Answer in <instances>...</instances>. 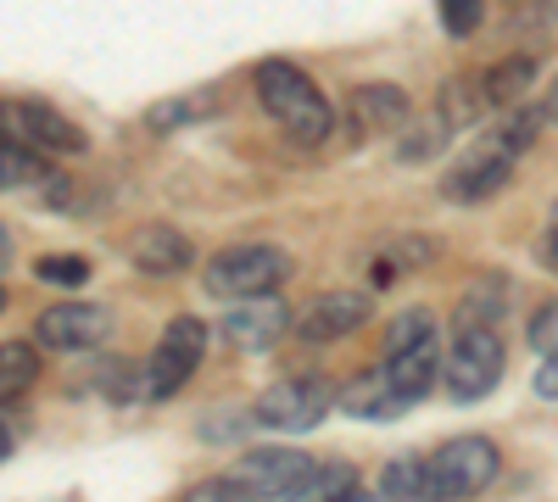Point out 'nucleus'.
<instances>
[{
	"label": "nucleus",
	"instance_id": "f257e3e1",
	"mask_svg": "<svg viewBox=\"0 0 558 502\" xmlns=\"http://www.w3.org/2000/svg\"><path fill=\"white\" fill-rule=\"evenodd\" d=\"M252 84H257V101L263 112L291 134L296 146H324L336 134V107L324 101V89L286 57H268L252 68Z\"/></svg>",
	"mask_w": 558,
	"mask_h": 502
},
{
	"label": "nucleus",
	"instance_id": "f03ea898",
	"mask_svg": "<svg viewBox=\"0 0 558 502\" xmlns=\"http://www.w3.org/2000/svg\"><path fill=\"white\" fill-rule=\"evenodd\" d=\"M497 469H502V458L486 436H452L425 458V497L430 502H463V497L486 491L497 480Z\"/></svg>",
	"mask_w": 558,
	"mask_h": 502
},
{
	"label": "nucleus",
	"instance_id": "7ed1b4c3",
	"mask_svg": "<svg viewBox=\"0 0 558 502\" xmlns=\"http://www.w3.org/2000/svg\"><path fill=\"white\" fill-rule=\"evenodd\" d=\"M502 335L492 325H458L452 341H447V357H441V375H447V396L452 402H481L497 391L502 380Z\"/></svg>",
	"mask_w": 558,
	"mask_h": 502
},
{
	"label": "nucleus",
	"instance_id": "20e7f679",
	"mask_svg": "<svg viewBox=\"0 0 558 502\" xmlns=\"http://www.w3.org/2000/svg\"><path fill=\"white\" fill-rule=\"evenodd\" d=\"M291 280V257L279 246H229L202 268V285L218 302H246V296H268Z\"/></svg>",
	"mask_w": 558,
	"mask_h": 502
},
{
	"label": "nucleus",
	"instance_id": "39448f33",
	"mask_svg": "<svg viewBox=\"0 0 558 502\" xmlns=\"http://www.w3.org/2000/svg\"><path fill=\"white\" fill-rule=\"evenodd\" d=\"M0 134L39 157H84L89 151V134L45 101H0Z\"/></svg>",
	"mask_w": 558,
	"mask_h": 502
},
{
	"label": "nucleus",
	"instance_id": "423d86ee",
	"mask_svg": "<svg viewBox=\"0 0 558 502\" xmlns=\"http://www.w3.org/2000/svg\"><path fill=\"white\" fill-rule=\"evenodd\" d=\"M336 402H341V391L324 380V375H296V380H279V385L263 391V402H257V425L302 436V430L324 425V414H330Z\"/></svg>",
	"mask_w": 558,
	"mask_h": 502
},
{
	"label": "nucleus",
	"instance_id": "0eeeda50",
	"mask_svg": "<svg viewBox=\"0 0 558 502\" xmlns=\"http://www.w3.org/2000/svg\"><path fill=\"white\" fill-rule=\"evenodd\" d=\"M202 357H207V325H202V318H191V313H179L173 325L162 330L151 363H146V396L151 402H168L184 380L202 369Z\"/></svg>",
	"mask_w": 558,
	"mask_h": 502
},
{
	"label": "nucleus",
	"instance_id": "6e6552de",
	"mask_svg": "<svg viewBox=\"0 0 558 502\" xmlns=\"http://www.w3.org/2000/svg\"><path fill=\"white\" fill-rule=\"evenodd\" d=\"M514 162H520V151L508 146L502 134H486V140H481L475 151H463V157L447 168L441 196H447V201H458V207H475V201H486V196H497V191L508 185Z\"/></svg>",
	"mask_w": 558,
	"mask_h": 502
},
{
	"label": "nucleus",
	"instance_id": "1a4fd4ad",
	"mask_svg": "<svg viewBox=\"0 0 558 502\" xmlns=\"http://www.w3.org/2000/svg\"><path fill=\"white\" fill-rule=\"evenodd\" d=\"M229 475H235L257 502H286L313 475V458H307V452H296V446H257Z\"/></svg>",
	"mask_w": 558,
	"mask_h": 502
},
{
	"label": "nucleus",
	"instance_id": "9d476101",
	"mask_svg": "<svg viewBox=\"0 0 558 502\" xmlns=\"http://www.w3.org/2000/svg\"><path fill=\"white\" fill-rule=\"evenodd\" d=\"M112 318L96 302H57L34 318V346L45 352H89L96 341H107Z\"/></svg>",
	"mask_w": 558,
	"mask_h": 502
},
{
	"label": "nucleus",
	"instance_id": "9b49d317",
	"mask_svg": "<svg viewBox=\"0 0 558 502\" xmlns=\"http://www.w3.org/2000/svg\"><path fill=\"white\" fill-rule=\"evenodd\" d=\"M291 335V307L286 296H246L223 313V341L229 346H241V352H268Z\"/></svg>",
	"mask_w": 558,
	"mask_h": 502
},
{
	"label": "nucleus",
	"instance_id": "f8f14e48",
	"mask_svg": "<svg viewBox=\"0 0 558 502\" xmlns=\"http://www.w3.org/2000/svg\"><path fill=\"white\" fill-rule=\"evenodd\" d=\"M368 302L363 291H330V296H313V307L296 318V341L302 346H330V341H347L363 318H368Z\"/></svg>",
	"mask_w": 558,
	"mask_h": 502
},
{
	"label": "nucleus",
	"instance_id": "ddd939ff",
	"mask_svg": "<svg viewBox=\"0 0 558 502\" xmlns=\"http://www.w3.org/2000/svg\"><path fill=\"white\" fill-rule=\"evenodd\" d=\"M408 123H413V101L397 84H357L347 96L352 140H368V134H386V128H408Z\"/></svg>",
	"mask_w": 558,
	"mask_h": 502
},
{
	"label": "nucleus",
	"instance_id": "4468645a",
	"mask_svg": "<svg viewBox=\"0 0 558 502\" xmlns=\"http://www.w3.org/2000/svg\"><path fill=\"white\" fill-rule=\"evenodd\" d=\"M196 257V246L184 241L173 223H140V230L129 235V262L140 273H157V280H168V273H184Z\"/></svg>",
	"mask_w": 558,
	"mask_h": 502
},
{
	"label": "nucleus",
	"instance_id": "2eb2a0df",
	"mask_svg": "<svg viewBox=\"0 0 558 502\" xmlns=\"http://www.w3.org/2000/svg\"><path fill=\"white\" fill-rule=\"evenodd\" d=\"M386 380L402 391V402L413 407V402H425L430 396V385L441 380V341L430 335V341H418V346H408V352H386Z\"/></svg>",
	"mask_w": 558,
	"mask_h": 502
},
{
	"label": "nucleus",
	"instance_id": "dca6fc26",
	"mask_svg": "<svg viewBox=\"0 0 558 502\" xmlns=\"http://www.w3.org/2000/svg\"><path fill=\"white\" fill-rule=\"evenodd\" d=\"M341 407L352 419H402L408 414V402H402V391L386 380V369H368V375H357L352 385H341Z\"/></svg>",
	"mask_w": 558,
	"mask_h": 502
},
{
	"label": "nucleus",
	"instance_id": "f3484780",
	"mask_svg": "<svg viewBox=\"0 0 558 502\" xmlns=\"http://www.w3.org/2000/svg\"><path fill=\"white\" fill-rule=\"evenodd\" d=\"M218 112V89H191V96H168V101H151L146 107V128L157 134H173V128H191L202 118Z\"/></svg>",
	"mask_w": 558,
	"mask_h": 502
},
{
	"label": "nucleus",
	"instance_id": "a211bd4d",
	"mask_svg": "<svg viewBox=\"0 0 558 502\" xmlns=\"http://www.w3.org/2000/svg\"><path fill=\"white\" fill-rule=\"evenodd\" d=\"M531 78H536V62L531 57H502L497 68L481 73V96H486V107H514L525 89H531Z\"/></svg>",
	"mask_w": 558,
	"mask_h": 502
},
{
	"label": "nucleus",
	"instance_id": "6ab92c4d",
	"mask_svg": "<svg viewBox=\"0 0 558 502\" xmlns=\"http://www.w3.org/2000/svg\"><path fill=\"white\" fill-rule=\"evenodd\" d=\"M34 380H39V346L34 341H0V402L28 396Z\"/></svg>",
	"mask_w": 558,
	"mask_h": 502
},
{
	"label": "nucleus",
	"instance_id": "aec40b11",
	"mask_svg": "<svg viewBox=\"0 0 558 502\" xmlns=\"http://www.w3.org/2000/svg\"><path fill=\"white\" fill-rule=\"evenodd\" d=\"M502 313H508V285H502V280H481V285L463 291L452 325H492V330H497Z\"/></svg>",
	"mask_w": 558,
	"mask_h": 502
},
{
	"label": "nucleus",
	"instance_id": "412c9836",
	"mask_svg": "<svg viewBox=\"0 0 558 502\" xmlns=\"http://www.w3.org/2000/svg\"><path fill=\"white\" fill-rule=\"evenodd\" d=\"M481 112H486L481 78H475V84H470V78H452V84H441V96H436V118H441L447 128L470 123V118H481Z\"/></svg>",
	"mask_w": 558,
	"mask_h": 502
},
{
	"label": "nucleus",
	"instance_id": "4be33fe9",
	"mask_svg": "<svg viewBox=\"0 0 558 502\" xmlns=\"http://www.w3.org/2000/svg\"><path fill=\"white\" fill-rule=\"evenodd\" d=\"M34 179H45V157L7 140L0 134V191H17V185H34Z\"/></svg>",
	"mask_w": 558,
	"mask_h": 502
},
{
	"label": "nucleus",
	"instance_id": "5701e85b",
	"mask_svg": "<svg viewBox=\"0 0 558 502\" xmlns=\"http://www.w3.org/2000/svg\"><path fill=\"white\" fill-rule=\"evenodd\" d=\"M380 491L391 502H430L425 497V458H391L380 475Z\"/></svg>",
	"mask_w": 558,
	"mask_h": 502
},
{
	"label": "nucleus",
	"instance_id": "b1692460",
	"mask_svg": "<svg viewBox=\"0 0 558 502\" xmlns=\"http://www.w3.org/2000/svg\"><path fill=\"white\" fill-rule=\"evenodd\" d=\"M352 491V469L347 464H324V469H313L286 502H336V497H347Z\"/></svg>",
	"mask_w": 558,
	"mask_h": 502
},
{
	"label": "nucleus",
	"instance_id": "393cba45",
	"mask_svg": "<svg viewBox=\"0 0 558 502\" xmlns=\"http://www.w3.org/2000/svg\"><path fill=\"white\" fill-rule=\"evenodd\" d=\"M430 335H436V318H430L425 307H408V313H397V318H391V330H386V352H408V346L430 341Z\"/></svg>",
	"mask_w": 558,
	"mask_h": 502
},
{
	"label": "nucleus",
	"instance_id": "a878e982",
	"mask_svg": "<svg viewBox=\"0 0 558 502\" xmlns=\"http://www.w3.org/2000/svg\"><path fill=\"white\" fill-rule=\"evenodd\" d=\"M436 12H441V28L452 39H470L481 28V12H486V0H436Z\"/></svg>",
	"mask_w": 558,
	"mask_h": 502
},
{
	"label": "nucleus",
	"instance_id": "bb28decb",
	"mask_svg": "<svg viewBox=\"0 0 558 502\" xmlns=\"http://www.w3.org/2000/svg\"><path fill=\"white\" fill-rule=\"evenodd\" d=\"M34 273H39L45 285H84L89 280V262L84 257H39Z\"/></svg>",
	"mask_w": 558,
	"mask_h": 502
},
{
	"label": "nucleus",
	"instance_id": "cd10ccee",
	"mask_svg": "<svg viewBox=\"0 0 558 502\" xmlns=\"http://www.w3.org/2000/svg\"><path fill=\"white\" fill-rule=\"evenodd\" d=\"M179 502H257V497H252L235 475H223V480H202V486H191Z\"/></svg>",
	"mask_w": 558,
	"mask_h": 502
},
{
	"label": "nucleus",
	"instance_id": "c85d7f7f",
	"mask_svg": "<svg viewBox=\"0 0 558 502\" xmlns=\"http://www.w3.org/2000/svg\"><path fill=\"white\" fill-rule=\"evenodd\" d=\"M531 352H536L542 363L558 357V302L536 307V318H531Z\"/></svg>",
	"mask_w": 558,
	"mask_h": 502
},
{
	"label": "nucleus",
	"instance_id": "c756f323",
	"mask_svg": "<svg viewBox=\"0 0 558 502\" xmlns=\"http://www.w3.org/2000/svg\"><path fill=\"white\" fill-rule=\"evenodd\" d=\"M241 436H246V414H223V419L207 414V419H202V441H213V446H218V441H241Z\"/></svg>",
	"mask_w": 558,
	"mask_h": 502
},
{
	"label": "nucleus",
	"instance_id": "7c9ffc66",
	"mask_svg": "<svg viewBox=\"0 0 558 502\" xmlns=\"http://www.w3.org/2000/svg\"><path fill=\"white\" fill-rule=\"evenodd\" d=\"M536 396H547V402H558V357H547L542 369H536Z\"/></svg>",
	"mask_w": 558,
	"mask_h": 502
},
{
	"label": "nucleus",
	"instance_id": "2f4dec72",
	"mask_svg": "<svg viewBox=\"0 0 558 502\" xmlns=\"http://www.w3.org/2000/svg\"><path fill=\"white\" fill-rule=\"evenodd\" d=\"M547 268L558 273V207H553V230H547Z\"/></svg>",
	"mask_w": 558,
	"mask_h": 502
},
{
	"label": "nucleus",
	"instance_id": "473e14b6",
	"mask_svg": "<svg viewBox=\"0 0 558 502\" xmlns=\"http://www.w3.org/2000/svg\"><path fill=\"white\" fill-rule=\"evenodd\" d=\"M542 118H547V123H558V78L547 84V101H542Z\"/></svg>",
	"mask_w": 558,
	"mask_h": 502
},
{
	"label": "nucleus",
	"instance_id": "72a5a7b5",
	"mask_svg": "<svg viewBox=\"0 0 558 502\" xmlns=\"http://www.w3.org/2000/svg\"><path fill=\"white\" fill-rule=\"evenodd\" d=\"M7 262H12V235L0 230V268H7Z\"/></svg>",
	"mask_w": 558,
	"mask_h": 502
},
{
	"label": "nucleus",
	"instance_id": "f704fd0d",
	"mask_svg": "<svg viewBox=\"0 0 558 502\" xmlns=\"http://www.w3.org/2000/svg\"><path fill=\"white\" fill-rule=\"evenodd\" d=\"M336 502H375V497H368V491H357V486H352V491H347V497H336Z\"/></svg>",
	"mask_w": 558,
	"mask_h": 502
},
{
	"label": "nucleus",
	"instance_id": "c9c22d12",
	"mask_svg": "<svg viewBox=\"0 0 558 502\" xmlns=\"http://www.w3.org/2000/svg\"><path fill=\"white\" fill-rule=\"evenodd\" d=\"M0 458H7V436H0Z\"/></svg>",
	"mask_w": 558,
	"mask_h": 502
},
{
	"label": "nucleus",
	"instance_id": "e433bc0d",
	"mask_svg": "<svg viewBox=\"0 0 558 502\" xmlns=\"http://www.w3.org/2000/svg\"><path fill=\"white\" fill-rule=\"evenodd\" d=\"M0 307H7V285H0Z\"/></svg>",
	"mask_w": 558,
	"mask_h": 502
}]
</instances>
